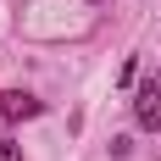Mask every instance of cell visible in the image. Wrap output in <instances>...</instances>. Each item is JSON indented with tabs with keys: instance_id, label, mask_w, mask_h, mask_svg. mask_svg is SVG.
<instances>
[{
	"instance_id": "8992f818",
	"label": "cell",
	"mask_w": 161,
	"mask_h": 161,
	"mask_svg": "<svg viewBox=\"0 0 161 161\" xmlns=\"http://www.w3.org/2000/svg\"><path fill=\"white\" fill-rule=\"evenodd\" d=\"M89 6H95V0H89Z\"/></svg>"
},
{
	"instance_id": "3957f363",
	"label": "cell",
	"mask_w": 161,
	"mask_h": 161,
	"mask_svg": "<svg viewBox=\"0 0 161 161\" xmlns=\"http://www.w3.org/2000/svg\"><path fill=\"white\" fill-rule=\"evenodd\" d=\"M133 156V139H128V133H117V139H111V161H128Z\"/></svg>"
},
{
	"instance_id": "277c9868",
	"label": "cell",
	"mask_w": 161,
	"mask_h": 161,
	"mask_svg": "<svg viewBox=\"0 0 161 161\" xmlns=\"http://www.w3.org/2000/svg\"><path fill=\"white\" fill-rule=\"evenodd\" d=\"M0 161H22V150H17L11 133H0Z\"/></svg>"
},
{
	"instance_id": "7a4b0ae2",
	"label": "cell",
	"mask_w": 161,
	"mask_h": 161,
	"mask_svg": "<svg viewBox=\"0 0 161 161\" xmlns=\"http://www.w3.org/2000/svg\"><path fill=\"white\" fill-rule=\"evenodd\" d=\"M39 111H45V100L22 95V89H6V95H0V117H6V122H33Z\"/></svg>"
},
{
	"instance_id": "6da1fadb",
	"label": "cell",
	"mask_w": 161,
	"mask_h": 161,
	"mask_svg": "<svg viewBox=\"0 0 161 161\" xmlns=\"http://www.w3.org/2000/svg\"><path fill=\"white\" fill-rule=\"evenodd\" d=\"M133 122L145 133H161V83H145L139 100H133Z\"/></svg>"
},
{
	"instance_id": "5b68a950",
	"label": "cell",
	"mask_w": 161,
	"mask_h": 161,
	"mask_svg": "<svg viewBox=\"0 0 161 161\" xmlns=\"http://www.w3.org/2000/svg\"><path fill=\"white\" fill-rule=\"evenodd\" d=\"M156 83H161V67H156Z\"/></svg>"
}]
</instances>
